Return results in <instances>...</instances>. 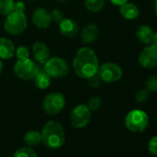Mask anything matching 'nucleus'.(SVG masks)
<instances>
[{
    "label": "nucleus",
    "mask_w": 157,
    "mask_h": 157,
    "mask_svg": "<svg viewBox=\"0 0 157 157\" xmlns=\"http://www.w3.org/2000/svg\"><path fill=\"white\" fill-rule=\"evenodd\" d=\"M72 67L77 76L88 80L98 72V57L92 48L82 47L77 51L73 58Z\"/></svg>",
    "instance_id": "obj_1"
},
{
    "label": "nucleus",
    "mask_w": 157,
    "mask_h": 157,
    "mask_svg": "<svg viewBox=\"0 0 157 157\" xmlns=\"http://www.w3.org/2000/svg\"><path fill=\"white\" fill-rule=\"evenodd\" d=\"M43 144L51 150H56L62 147L66 140V134L63 126L56 121H47L41 132Z\"/></svg>",
    "instance_id": "obj_2"
},
{
    "label": "nucleus",
    "mask_w": 157,
    "mask_h": 157,
    "mask_svg": "<svg viewBox=\"0 0 157 157\" xmlns=\"http://www.w3.org/2000/svg\"><path fill=\"white\" fill-rule=\"evenodd\" d=\"M28 27V19L24 12L12 11L5 20L4 28L6 32L13 36L23 33Z\"/></svg>",
    "instance_id": "obj_3"
},
{
    "label": "nucleus",
    "mask_w": 157,
    "mask_h": 157,
    "mask_svg": "<svg viewBox=\"0 0 157 157\" xmlns=\"http://www.w3.org/2000/svg\"><path fill=\"white\" fill-rule=\"evenodd\" d=\"M125 125L131 132H143L149 125V117L143 110L133 109L127 114L125 117Z\"/></svg>",
    "instance_id": "obj_4"
},
{
    "label": "nucleus",
    "mask_w": 157,
    "mask_h": 157,
    "mask_svg": "<svg viewBox=\"0 0 157 157\" xmlns=\"http://www.w3.org/2000/svg\"><path fill=\"white\" fill-rule=\"evenodd\" d=\"M39 70L40 69L36 62L32 60L31 58L18 59L14 65L15 75L23 81L33 80Z\"/></svg>",
    "instance_id": "obj_5"
},
{
    "label": "nucleus",
    "mask_w": 157,
    "mask_h": 157,
    "mask_svg": "<svg viewBox=\"0 0 157 157\" xmlns=\"http://www.w3.org/2000/svg\"><path fill=\"white\" fill-rule=\"evenodd\" d=\"M66 99L65 96L58 92L48 94L43 100L42 107L45 114L55 116L59 114L65 107Z\"/></svg>",
    "instance_id": "obj_6"
},
{
    "label": "nucleus",
    "mask_w": 157,
    "mask_h": 157,
    "mask_svg": "<svg viewBox=\"0 0 157 157\" xmlns=\"http://www.w3.org/2000/svg\"><path fill=\"white\" fill-rule=\"evenodd\" d=\"M44 65V70L53 78H61L67 75L69 71L67 62L62 57H50Z\"/></svg>",
    "instance_id": "obj_7"
},
{
    "label": "nucleus",
    "mask_w": 157,
    "mask_h": 157,
    "mask_svg": "<svg viewBox=\"0 0 157 157\" xmlns=\"http://www.w3.org/2000/svg\"><path fill=\"white\" fill-rule=\"evenodd\" d=\"M97 74L101 81L105 83H114L118 82L123 76V70L118 64L113 62H106L99 66Z\"/></svg>",
    "instance_id": "obj_8"
},
{
    "label": "nucleus",
    "mask_w": 157,
    "mask_h": 157,
    "mask_svg": "<svg viewBox=\"0 0 157 157\" xmlns=\"http://www.w3.org/2000/svg\"><path fill=\"white\" fill-rule=\"evenodd\" d=\"M92 118V111L86 105H78L75 106L70 115L69 120L71 125L76 128H82L86 127Z\"/></svg>",
    "instance_id": "obj_9"
},
{
    "label": "nucleus",
    "mask_w": 157,
    "mask_h": 157,
    "mask_svg": "<svg viewBox=\"0 0 157 157\" xmlns=\"http://www.w3.org/2000/svg\"><path fill=\"white\" fill-rule=\"evenodd\" d=\"M139 63L143 68H154L157 67V45L147 44L139 56Z\"/></svg>",
    "instance_id": "obj_10"
},
{
    "label": "nucleus",
    "mask_w": 157,
    "mask_h": 157,
    "mask_svg": "<svg viewBox=\"0 0 157 157\" xmlns=\"http://www.w3.org/2000/svg\"><path fill=\"white\" fill-rule=\"evenodd\" d=\"M32 21L33 25L39 29H47L52 23L50 12L44 8H37L33 12Z\"/></svg>",
    "instance_id": "obj_11"
},
{
    "label": "nucleus",
    "mask_w": 157,
    "mask_h": 157,
    "mask_svg": "<svg viewBox=\"0 0 157 157\" xmlns=\"http://www.w3.org/2000/svg\"><path fill=\"white\" fill-rule=\"evenodd\" d=\"M58 28L59 32L67 38H73L80 32V27L78 23L75 21L67 18H64L58 23Z\"/></svg>",
    "instance_id": "obj_12"
},
{
    "label": "nucleus",
    "mask_w": 157,
    "mask_h": 157,
    "mask_svg": "<svg viewBox=\"0 0 157 157\" xmlns=\"http://www.w3.org/2000/svg\"><path fill=\"white\" fill-rule=\"evenodd\" d=\"M33 58L40 64H44L50 58V50L48 46L43 42H36L32 48Z\"/></svg>",
    "instance_id": "obj_13"
},
{
    "label": "nucleus",
    "mask_w": 157,
    "mask_h": 157,
    "mask_svg": "<svg viewBox=\"0 0 157 157\" xmlns=\"http://www.w3.org/2000/svg\"><path fill=\"white\" fill-rule=\"evenodd\" d=\"M98 36L99 28L94 23L86 24L81 31V39L86 44H94L98 39Z\"/></svg>",
    "instance_id": "obj_14"
},
{
    "label": "nucleus",
    "mask_w": 157,
    "mask_h": 157,
    "mask_svg": "<svg viewBox=\"0 0 157 157\" xmlns=\"http://www.w3.org/2000/svg\"><path fill=\"white\" fill-rule=\"evenodd\" d=\"M15 45L10 39L7 37L0 38V59L8 60L12 58L15 56Z\"/></svg>",
    "instance_id": "obj_15"
},
{
    "label": "nucleus",
    "mask_w": 157,
    "mask_h": 157,
    "mask_svg": "<svg viewBox=\"0 0 157 157\" xmlns=\"http://www.w3.org/2000/svg\"><path fill=\"white\" fill-rule=\"evenodd\" d=\"M119 13L120 15L127 21H133L139 18L140 16V10L139 8L131 3V2H126L119 6Z\"/></svg>",
    "instance_id": "obj_16"
},
{
    "label": "nucleus",
    "mask_w": 157,
    "mask_h": 157,
    "mask_svg": "<svg viewBox=\"0 0 157 157\" xmlns=\"http://www.w3.org/2000/svg\"><path fill=\"white\" fill-rule=\"evenodd\" d=\"M153 30L148 25H140L136 30V37L137 39L143 44H150L152 42L153 37Z\"/></svg>",
    "instance_id": "obj_17"
},
{
    "label": "nucleus",
    "mask_w": 157,
    "mask_h": 157,
    "mask_svg": "<svg viewBox=\"0 0 157 157\" xmlns=\"http://www.w3.org/2000/svg\"><path fill=\"white\" fill-rule=\"evenodd\" d=\"M33 80H34V84L37 88L41 90H45L50 86L52 78L44 70L43 71L39 70V72L36 74Z\"/></svg>",
    "instance_id": "obj_18"
},
{
    "label": "nucleus",
    "mask_w": 157,
    "mask_h": 157,
    "mask_svg": "<svg viewBox=\"0 0 157 157\" xmlns=\"http://www.w3.org/2000/svg\"><path fill=\"white\" fill-rule=\"evenodd\" d=\"M23 141L27 146L34 147L42 142L41 132L37 130H28L23 136Z\"/></svg>",
    "instance_id": "obj_19"
},
{
    "label": "nucleus",
    "mask_w": 157,
    "mask_h": 157,
    "mask_svg": "<svg viewBox=\"0 0 157 157\" xmlns=\"http://www.w3.org/2000/svg\"><path fill=\"white\" fill-rule=\"evenodd\" d=\"M16 2L14 0H0V15L8 16L14 11Z\"/></svg>",
    "instance_id": "obj_20"
},
{
    "label": "nucleus",
    "mask_w": 157,
    "mask_h": 157,
    "mask_svg": "<svg viewBox=\"0 0 157 157\" xmlns=\"http://www.w3.org/2000/svg\"><path fill=\"white\" fill-rule=\"evenodd\" d=\"M105 0H85V7L91 12H99L104 9Z\"/></svg>",
    "instance_id": "obj_21"
},
{
    "label": "nucleus",
    "mask_w": 157,
    "mask_h": 157,
    "mask_svg": "<svg viewBox=\"0 0 157 157\" xmlns=\"http://www.w3.org/2000/svg\"><path fill=\"white\" fill-rule=\"evenodd\" d=\"M13 157H37V154L33 147L23 146L14 152Z\"/></svg>",
    "instance_id": "obj_22"
},
{
    "label": "nucleus",
    "mask_w": 157,
    "mask_h": 157,
    "mask_svg": "<svg viewBox=\"0 0 157 157\" xmlns=\"http://www.w3.org/2000/svg\"><path fill=\"white\" fill-rule=\"evenodd\" d=\"M102 103H103L102 99L99 96H94L88 100V103L86 105L90 108L91 111H97L101 107Z\"/></svg>",
    "instance_id": "obj_23"
},
{
    "label": "nucleus",
    "mask_w": 157,
    "mask_h": 157,
    "mask_svg": "<svg viewBox=\"0 0 157 157\" xmlns=\"http://www.w3.org/2000/svg\"><path fill=\"white\" fill-rule=\"evenodd\" d=\"M150 97V91L147 88L140 89L136 93L135 95V100L138 103H144L146 102Z\"/></svg>",
    "instance_id": "obj_24"
},
{
    "label": "nucleus",
    "mask_w": 157,
    "mask_h": 157,
    "mask_svg": "<svg viewBox=\"0 0 157 157\" xmlns=\"http://www.w3.org/2000/svg\"><path fill=\"white\" fill-rule=\"evenodd\" d=\"M146 88L152 93H157V74L149 77L146 81Z\"/></svg>",
    "instance_id": "obj_25"
},
{
    "label": "nucleus",
    "mask_w": 157,
    "mask_h": 157,
    "mask_svg": "<svg viewBox=\"0 0 157 157\" xmlns=\"http://www.w3.org/2000/svg\"><path fill=\"white\" fill-rule=\"evenodd\" d=\"M15 55H16V56H17L18 59L30 58V51H29V49L25 45L19 46L16 49V51H15Z\"/></svg>",
    "instance_id": "obj_26"
},
{
    "label": "nucleus",
    "mask_w": 157,
    "mask_h": 157,
    "mask_svg": "<svg viewBox=\"0 0 157 157\" xmlns=\"http://www.w3.org/2000/svg\"><path fill=\"white\" fill-rule=\"evenodd\" d=\"M50 17H51V21L54 23L58 24L63 19H64V14L61 10H53L50 12Z\"/></svg>",
    "instance_id": "obj_27"
},
{
    "label": "nucleus",
    "mask_w": 157,
    "mask_h": 157,
    "mask_svg": "<svg viewBox=\"0 0 157 157\" xmlns=\"http://www.w3.org/2000/svg\"><path fill=\"white\" fill-rule=\"evenodd\" d=\"M148 150L151 154L157 156V135L150 139L148 142Z\"/></svg>",
    "instance_id": "obj_28"
},
{
    "label": "nucleus",
    "mask_w": 157,
    "mask_h": 157,
    "mask_svg": "<svg viewBox=\"0 0 157 157\" xmlns=\"http://www.w3.org/2000/svg\"><path fill=\"white\" fill-rule=\"evenodd\" d=\"M88 80H89V85L92 86V87H94V88L99 87L100 84H101V82H102V81H101V78H100V77H99L98 74L91 77L90 78H88Z\"/></svg>",
    "instance_id": "obj_29"
},
{
    "label": "nucleus",
    "mask_w": 157,
    "mask_h": 157,
    "mask_svg": "<svg viewBox=\"0 0 157 157\" xmlns=\"http://www.w3.org/2000/svg\"><path fill=\"white\" fill-rule=\"evenodd\" d=\"M14 10H16V11H21V12H24V11H25V4H24L22 1H18V2H16Z\"/></svg>",
    "instance_id": "obj_30"
},
{
    "label": "nucleus",
    "mask_w": 157,
    "mask_h": 157,
    "mask_svg": "<svg viewBox=\"0 0 157 157\" xmlns=\"http://www.w3.org/2000/svg\"><path fill=\"white\" fill-rule=\"evenodd\" d=\"M111 1V3L113 4V5H115V6H121L122 4H124V3H126V2H128V0H110Z\"/></svg>",
    "instance_id": "obj_31"
},
{
    "label": "nucleus",
    "mask_w": 157,
    "mask_h": 157,
    "mask_svg": "<svg viewBox=\"0 0 157 157\" xmlns=\"http://www.w3.org/2000/svg\"><path fill=\"white\" fill-rule=\"evenodd\" d=\"M151 43L157 45V32L153 33V37H152V42Z\"/></svg>",
    "instance_id": "obj_32"
},
{
    "label": "nucleus",
    "mask_w": 157,
    "mask_h": 157,
    "mask_svg": "<svg viewBox=\"0 0 157 157\" xmlns=\"http://www.w3.org/2000/svg\"><path fill=\"white\" fill-rule=\"evenodd\" d=\"M154 13H155V16L157 17V0L154 1Z\"/></svg>",
    "instance_id": "obj_33"
},
{
    "label": "nucleus",
    "mask_w": 157,
    "mask_h": 157,
    "mask_svg": "<svg viewBox=\"0 0 157 157\" xmlns=\"http://www.w3.org/2000/svg\"><path fill=\"white\" fill-rule=\"evenodd\" d=\"M2 70H3V63H2L1 59H0V74H1Z\"/></svg>",
    "instance_id": "obj_34"
},
{
    "label": "nucleus",
    "mask_w": 157,
    "mask_h": 157,
    "mask_svg": "<svg viewBox=\"0 0 157 157\" xmlns=\"http://www.w3.org/2000/svg\"><path fill=\"white\" fill-rule=\"evenodd\" d=\"M151 1H155V0H151Z\"/></svg>",
    "instance_id": "obj_35"
}]
</instances>
